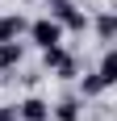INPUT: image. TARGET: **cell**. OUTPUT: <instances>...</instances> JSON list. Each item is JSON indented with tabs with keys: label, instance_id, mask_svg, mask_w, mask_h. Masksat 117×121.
Returning <instances> with one entry per match:
<instances>
[{
	"label": "cell",
	"instance_id": "cell-5",
	"mask_svg": "<svg viewBox=\"0 0 117 121\" xmlns=\"http://www.w3.org/2000/svg\"><path fill=\"white\" fill-rule=\"evenodd\" d=\"M17 63H21V46L17 42H0V71H9Z\"/></svg>",
	"mask_w": 117,
	"mask_h": 121
},
{
	"label": "cell",
	"instance_id": "cell-8",
	"mask_svg": "<svg viewBox=\"0 0 117 121\" xmlns=\"http://www.w3.org/2000/svg\"><path fill=\"white\" fill-rule=\"evenodd\" d=\"M0 121H17V113H13L9 104H0Z\"/></svg>",
	"mask_w": 117,
	"mask_h": 121
},
{
	"label": "cell",
	"instance_id": "cell-6",
	"mask_svg": "<svg viewBox=\"0 0 117 121\" xmlns=\"http://www.w3.org/2000/svg\"><path fill=\"white\" fill-rule=\"evenodd\" d=\"M113 29H117V21H113V13H105V17L96 21V34H100V42H113Z\"/></svg>",
	"mask_w": 117,
	"mask_h": 121
},
{
	"label": "cell",
	"instance_id": "cell-3",
	"mask_svg": "<svg viewBox=\"0 0 117 121\" xmlns=\"http://www.w3.org/2000/svg\"><path fill=\"white\" fill-rule=\"evenodd\" d=\"M25 29V17L21 13H9V17H0V42H17V34Z\"/></svg>",
	"mask_w": 117,
	"mask_h": 121
},
{
	"label": "cell",
	"instance_id": "cell-7",
	"mask_svg": "<svg viewBox=\"0 0 117 121\" xmlns=\"http://www.w3.org/2000/svg\"><path fill=\"white\" fill-rule=\"evenodd\" d=\"M96 92H105V79H100V75L84 79V96H96Z\"/></svg>",
	"mask_w": 117,
	"mask_h": 121
},
{
	"label": "cell",
	"instance_id": "cell-2",
	"mask_svg": "<svg viewBox=\"0 0 117 121\" xmlns=\"http://www.w3.org/2000/svg\"><path fill=\"white\" fill-rule=\"evenodd\" d=\"M17 117H21V121H50V104L38 100V96H29V100L17 104Z\"/></svg>",
	"mask_w": 117,
	"mask_h": 121
},
{
	"label": "cell",
	"instance_id": "cell-9",
	"mask_svg": "<svg viewBox=\"0 0 117 121\" xmlns=\"http://www.w3.org/2000/svg\"><path fill=\"white\" fill-rule=\"evenodd\" d=\"M46 4H50V13H54V9H63V4H71V0H46Z\"/></svg>",
	"mask_w": 117,
	"mask_h": 121
},
{
	"label": "cell",
	"instance_id": "cell-4",
	"mask_svg": "<svg viewBox=\"0 0 117 121\" xmlns=\"http://www.w3.org/2000/svg\"><path fill=\"white\" fill-rule=\"evenodd\" d=\"M54 121H80V100H75V96L58 100V104H54Z\"/></svg>",
	"mask_w": 117,
	"mask_h": 121
},
{
	"label": "cell",
	"instance_id": "cell-1",
	"mask_svg": "<svg viewBox=\"0 0 117 121\" xmlns=\"http://www.w3.org/2000/svg\"><path fill=\"white\" fill-rule=\"evenodd\" d=\"M29 38H34L42 50H46V46H58V42H63V25H58L54 17H42V21L29 25Z\"/></svg>",
	"mask_w": 117,
	"mask_h": 121
}]
</instances>
